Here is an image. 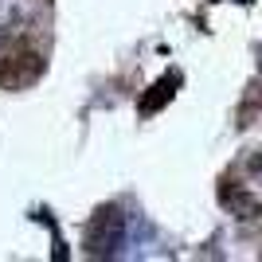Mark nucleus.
Segmentation results:
<instances>
[{"label": "nucleus", "mask_w": 262, "mask_h": 262, "mask_svg": "<svg viewBox=\"0 0 262 262\" xmlns=\"http://www.w3.org/2000/svg\"><path fill=\"white\" fill-rule=\"evenodd\" d=\"M125 239H129V215H121L118 204H106L90 215L82 243H86V254H94V258H114L125 247Z\"/></svg>", "instance_id": "nucleus-1"}, {"label": "nucleus", "mask_w": 262, "mask_h": 262, "mask_svg": "<svg viewBox=\"0 0 262 262\" xmlns=\"http://www.w3.org/2000/svg\"><path fill=\"white\" fill-rule=\"evenodd\" d=\"M43 78V55L39 51H8L0 55V86L4 90H24V86H35Z\"/></svg>", "instance_id": "nucleus-2"}, {"label": "nucleus", "mask_w": 262, "mask_h": 262, "mask_svg": "<svg viewBox=\"0 0 262 262\" xmlns=\"http://www.w3.org/2000/svg\"><path fill=\"white\" fill-rule=\"evenodd\" d=\"M176 86H180V75H176V71H172V75H164V78H157L153 86H149V94H141L137 110H141V114H157L164 102H172Z\"/></svg>", "instance_id": "nucleus-3"}, {"label": "nucleus", "mask_w": 262, "mask_h": 262, "mask_svg": "<svg viewBox=\"0 0 262 262\" xmlns=\"http://www.w3.org/2000/svg\"><path fill=\"white\" fill-rule=\"evenodd\" d=\"M219 196H223V204H231V208L239 211V219H254V215H258V211H262V204H258V200H254V196H247L243 188H231V192H227V188H223Z\"/></svg>", "instance_id": "nucleus-4"}, {"label": "nucleus", "mask_w": 262, "mask_h": 262, "mask_svg": "<svg viewBox=\"0 0 262 262\" xmlns=\"http://www.w3.org/2000/svg\"><path fill=\"white\" fill-rule=\"evenodd\" d=\"M247 172H251L254 180H262V149H251V153H247Z\"/></svg>", "instance_id": "nucleus-5"}]
</instances>
